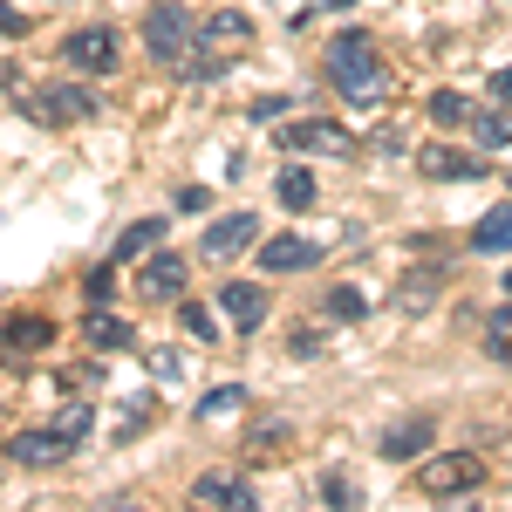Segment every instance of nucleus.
Wrapping results in <instances>:
<instances>
[{"label": "nucleus", "mask_w": 512, "mask_h": 512, "mask_svg": "<svg viewBox=\"0 0 512 512\" xmlns=\"http://www.w3.org/2000/svg\"><path fill=\"white\" fill-rule=\"evenodd\" d=\"M328 82L349 96L355 110H369V103L390 96V69H383V48H376L369 28H349V35L328 41Z\"/></svg>", "instance_id": "f257e3e1"}, {"label": "nucleus", "mask_w": 512, "mask_h": 512, "mask_svg": "<svg viewBox=\"0 0 512 512\" xmlns=\"http://www.w3.org/2000/svg\"><path fill=\"white\" fill-rule=\"evenodd\" d=\"M253 48V14H239V7H219V14H205L192 35V55H185V76L192 82H212L226 76V62Z\"/></svg>", "instance_id": "f03ea898"}, {"label": "nucleus", "mask_w": 512, "mask_h": 512, "mask_svg": "<svg viewBox=\"0 0 512 512\" xmlns=\"http://www.w3.org/2000/svg\"><path fill=\"white\" fill-rule=\"evenodd\" d=\"M21 117L48 123V130H69V123H96V96L82 82H41L21 96Z\"/></svg>", "instance_id": "7ed1b4c3"}, {"label": "nucleus", "mask_w": 512, "mask_h": 512, "mask_svg": "<svg viewBox=\"0 0 512 512\" xmlns=\"http://www.w3.org/2000/svg\"><path fill=\"white\" fill-rule=\"evenodd\" d=\"M192 35H198V21L178 7V0H158L151 14H144V48L158 55L164 69H185V55H192Z\"/></svg>", "instance_id": "20e7f679"}, {"label": "nucleus", "mask_w": 512, "mask_h": 512, "mask_svg": "<svg viewBox=\"0 0 512 512\" xmlns=\"http://www.w3.org/2000/svg\"><path fill=\"white\" fill-rule=\"evenodd\" d=\"M478 485H485V458H472V451H437V458H424V472H417V492L424 499H465Z\"/></svg>", "instance_id": "39448f33"}, {"label": "nucleus", "mask_w": 512, "mask_h": 512, "mask_svg": "<svg viewBox=\"0 0 512 512\" xmlns=\"http://www.w3.org/2000/svg\"><path fill=\"white\" fill-rule=\"evenodd\" d=\"M280 151H287V158H349L355 137H349V123L301 117V123H280Z\"/></svg>", "instance_id": "423d86ee"}, {"label": "nucleus", "mask_w": 512, "mask_h": 512, "mask_svg": "<svg viewBox=\"0 0 512 512\" xmlns=\"http://www.w3.org/2000/svg\"><path fill=\"white\" fill-rule=\"evenodd\" d=\"M62 62L76 69V76H110L123 62V41L110 28H76V35L62 41Z\"/></svg>", "instance_id": "0eeeda50"}, {"label": "nucleus", "mask_w": 512, "mask_h": 512, "mask_svg": "<svg viewBox=\"0 0 512 512\" xmlns=\"http://www.w3.org/2000/svg\"><path fill=\"white\" fill-rule=\"evenodd\" d=\"M417 171H424L431 185H472V178H485V158L465 151V144H424V151H417Z\"/></svg>", "instance_id": "6e6552de"}, {"label": "nucleus", "mask_w": 512, "mask_h": 512, "mask_svg": "<svg viewBox=\"0 0 512 512\" xmlns=\"http://www.w3.org/2000/svg\"><path fill=\"white\" fill-rule=\"evenodd\" d=\"M76 451V437H62L55 424L48 431H14L7 437V465H21V472H48V465H62Z\"/></svg>", "instance_id": "1a4fd4ad"}, {"label": "nucleus", "mask_w": 512, "mask_h": 512, "mask_svg": "<svg viewBox=\"0 0 512 512\" xmlns=\"http://www.w3.org/2000/svg\"><path fill=\"white\" fill-rule=\"evenodd\" d=\"M431 444H437V417H431V410H417V417H396L390 431L376 437V451H383L390 465H403V458H424Z\"/></svg>", "instance_id": "9d476101"}, {"label": "nucleus", "mask_w": 512, "mask_h": 512, "mask_svg": "<svg viewBox=\"0 0 512 512\" xmlns=\"http://www.w3.org/2000/svg\"><path fill=\"white\" fill-rule=\"evenodd\" d=\"M48 335H55V321H48V315H14L7 328H0V362H7V369L35 362V355L48 349Z\"/></svg>", "instance_id": "9b49d317"}, {"label": "nucleus", "mask_w": 512, "mask_h": 512, "mask_svg": "<svg viewBox=\"0 0 512 512\" xmlns=\"http://www.w3.org/2000/svg\"><path fill=\"white\" fill-rule=\"evenodd\" d=\"M192 506H219V512H246L253 506V478L246 472H226V465H219V472H198L192 478Z\"/></svg>", "instance_id": "f8f14e48"}, {"label": "nucleus", "mask_w": 512, "mask_h": 512, "mask_svg": "<svg viewBox=\"0 0 512 512\" xmlns=\"http://www.w3.org/2000/svg\"><path fill=\"white\" fill-rule=\"evenodd\" d=\"M219 315L233 321L239 335H253V328L267 321V287H260V280H226V287H219Z\"/></svg>", "instance_id": "ddd939ff"}, {"label": "nucleus", "mask_w": 512, "mask_h": 512, "mask_svg": "<svg viewBox=\"0 0 512 512\" xmlns=\"http://www.w3.org/2000/svg\"><path fill=\"white\" fill-rule=\"evenodd\" d=\"M260 239V219L253 212H233V219H212V233H205V253L212 260H233V253H246Z\"/></svg>", "instance_id": "4468645a"}, {"label": "nucleus", "mask_w": 512, "mask_h": 512, "mask_svg": "<svg viewBox=\"0 0 512 512\" xmlns=\"http://www.w3.org/2000/svg\"><path fill=\"white\" fill-rule=\"evenodd\" d=\"M137 287H144L151 301H178V287H185V253H144Z\"/></svg>", "instance_id": "2eb2a0df"}, {"label": "nucleus", "mask_w": 512, "mask_h": 512, "mask_svg": "<svg viewBox=\"0 0 512 512\" xmlns=\"http://www.w3.org/2000/svg\"><path fill=\"white\" fill-rule=\"evenodd\" d=\"M321 260V246L315 239H267V246H260V267H267V274H308V267H315Z\"/></svg>", "instance_id": "dca6fc26"}, {"label": "nucleus", "mask_w": 512, "mask_h": 512, "mask_svg": "<svg viewBox=\"0 0 512 512\" xmlns=\"http://www.w3.org/2000/svg\"><path fill=\"white\" fill-rule=\"evenodd\" d=\"M437 287H444L437 267H410L403 287H396V308H403V315H431V308H437Z\"/></svg>", "instance_id": "f3484780"}, {"label": "nucleus", "mask_w": 512, "mask_h": 512, "mask_svg": "<svg viewBox=\"0 0 512 512\" xmlns=\"http://www.w3.org/2000/svg\"><path fill=\"white\" fill-rule=\"evenodd\" d=\"M82 335L96 342L103 355H117V349H137V328L130 321H117L110 308H89V321H82Z\"/></svg>", "instance_id": "a211bd4d"}, {"label": "nucleus", "mask_w": 512, "mask_h": 512, "mask_svg": "<svg viewBox=\"0 0 512 512\" xmlns=\"http://www.w3.org/2000/svg\"><path fill=\"white\" fill-rule=\"evenodd\" d=\"M472 253H512V198L492 205V212L472 226Z\"/></svg>", "instance_id": "6ab92c4d"}, {"label": "nucleus", "mask_w": 512, "mask_h": 512, "mask_svg": "<svg viewBox=\"0 0 512 512\" xmlns=\"http://www.w3.org/2000/svg\"><path fill=\"white\" fill-rule=\"evenodd\" d=\"M274 192H280V205H287V212H308V205H315V178H308L301 164H287V171L274 178Z\"/></svg>", "instance_id": "aec40b11"}, {"label": "nucleus", "mask_w": 512, "mask_h": 512, "mask_svg": "<svg viewBox=\"0 0 512 512\" xmlns=\"http://www.w3.org/2000/svg\"><path fill=\"white\" fill-rule=\"evenodd\" d=\"M158 239H164V219H137V226L117 239V260H144V253H158Z\"/></svg>", "instance_id": "412c9836"}, {"label": "nucleus", "mask_w": 512, "mask_h": 512, "mask_svg": "<svg viewBox=\"0 0 512 512\" xmlns=\"http://www.w3.org/2000/svg\"><path fill=\"white\" fill-rule=\"evenodd\" d=\"M472 137H478V151H506V144H512L506 103H499V110H485V117H472Z\"/></svg>", "instance_id": "4be33fe9"}, {"label": "nucleus", "mask_w": 512, "mask_h": 512, "mask_svg": "<svg viewBox=\"0 0 512 512\" xmlns=\"http://www.w3.org/2000/svg\"><path fill=\"white\" fill-rule=\"evenodd\" d=\"M485 355H492V362H512V301L485 315Z\"/></svg>", "instance_id": "5701e85b"}, {"label": "nucleus", "mask_w": 512, "mask_h": 512, "mask_svg": "<svg viewBox=\"0 0 512 512\" xmlns=\"http://www.w3.org/2000/svg\"><path fill=\"white\" fill-rule=\"evenodd\" d=\"M233 410H246V383H219L198 396V417H233Z\"/></svg>", "instance_id": "b1692460"}, {"label": "nucleus", "mask_w": 512, "mask_h": 512, "mask_svg": "<svg viewBox=\"0 0 512 512\" xmlns=\"http://www.w3.org/2000/svg\"><path fill=\"white\" fill-rule=\"evenodd\" d=\"M55 431H62V437H76V444H82V437L96 431V410H89L82 396H76V403H62V410H55Z\"/></svg>", "instance_id": "393cba45"}, {"label": "nucleus", "mask_w": 512, "mask_h": 512, "mask_svg": "<svg viewBox=\"0 0 512 512\" xmlns=\"http://www.w3.org/2000/svg\"><path fill=\"white\" fill-rule=\"evenodd\" d=\"M431 117L444 123V130H458V123H472V103H465L458 89H437V96H431Z\"/></svg>", "instance_id": "a878e982"}, {"label": "nucleus", "mask_w": 512, "mask_h": 512, "mask_svg": "<svg viewBox=\"0 0 512 512\" xmlns=\"http://www.w3.org/2000/svg\"><path fill=\"white\" fill-rule=\"evenodd\" d=\"M321 499H328V506H362V485H355L349 472H321Z\"/></svg>", "instance_id": "bb28decb"}, {"label": "nucleus", "mask_w": 512, "mask_h": 512, "mask_svg": "<svg viewBox=\"0 0 512 512\" xmlns=\"http://www.w3.org/2000/svg\"><path fill=\"white\" fill-rule=\"evenodd\" d=\"M178 328H185L192 342H219V321H212V308H198V301L178 308Z\"/></svg>", "instance_id": "cd10ccee"}, {"label": "nucleus", "mask_w": 512, "mask_h": 512, "mask_svg": "<svg viewBox=\"0 0 512 512\" xmlns=\"http://www.w3.org/2000/svg\"><path fill=\"white\" fill-rule=\"evenodd\" d=\"M328 315H335V321H362V315H369V301H362L355 287H335V294H328Z\"/></svg>", "instance_id": "c85d7f7f"}, {"label": "nucleus", "mask_w": 512, "mask_h": 512, "mask_svg": "<svg viewBox=\"0 0 512 512\" xmlns=\"http://www.w3.org/2000/svg\"><path fill=\"white\" fill-rule=\"evenodd\" d=\"M280 444H287V424H267V431H253L246 458H280Z\"/></svg>", "instance_id": "c756f323"}, {"label": "nucleus", "mask_w": 512, "mask_h": 512, "mask_svg": "<svg viewBox=\"0 0 512 512\" xmlns=\"http://www.w3.org/2000/svg\"><path fill=\"white\" fill-rule=\"evenodd\" d=\"M82 294H89V308H110V294H117V287H110V267H96V274H89V287H82Z\"/></svg>", "instance_id": "7c9ffc66"}, {"label": "nucleus", "mask_w": 512, "mask_h": 512, "mask_svg": "<svg viewBox=\"0 0 512 512\" xmlns=\"http://www.w3.org/2000/svg\"><path fill=\"white\" fill-rule=\"evenodd\" d=\"M0 35H7V41H21V35H28V14H14L7 0H0Z\"/></svg>", "instance_id": "2f4dec72"}, {"label": "nucleus", "mask_w": 512, "mask_h": 512, "mask_svg": "<svg viewBox=\"0 0 512 512\" xmlns=\"http://www.w3.org/2000/svg\"><path fill=\"white\" fill-rule=\"evenodd\" d=\"M287 349H294V355H301V362H308V355L321 349V335H315V328H294V335H287Z\"/></svg>", "instance_id": "473e14b6"}, {"label": "nucleus", "mask_w": 512, "mask_h": 512, "mask_svg": "<svg viewBox=\"0 0 512 512\" xmlns=\"http://www.w3.org/2000/svg\"><path fill=\"white\" fill-rule=\"evenodd\" d=\"M492 103H506V110H512V69H492Z\"/></svg>", "instance_id": "72a5a7b5"}, {"label": "nucleus", "mask_w": 512, "mask_h": 512, "mask_svg": "<svg viewBox=\"0 0 512 512\" xmlns=\"http://www.w3.org/2000/svg\"><path fill=\"white\" fill-rule=\"evenodd\" d=\"M280 110H287V96H260V103H253V123H267V117H280Z\"/></svg>", "instance_id": "f704fd0d"}, {"label": "nucleus", "mask_w": 512, "mask_h": 512, "mask_svg": "<svg viewBox=\"0 0 512 512\" xmlns=\"http://www.w3.org/2000/svg\"><path fill=\"white\" fill-rule=\"evenodd\" d=\"M151 369L158 376H178V349H151Z\"/></svg>", "instance_id": "c9c22d12"}, {"label": "nucleus", "mask_w": 512, "mask_h": 512, "mask_svg": "<svg viewBox=\"0 0 512 512\" xmlns=\"http://www.w3.org/2000/svg\"><path fill=\"white\" fill-rule=\"evenodd\" d=\"M315 7H335V14H355V0H315Z\"/></svg>", "instance_id": "e433bc0d"}, {"label": "nucleus", "mask_w": 512, "mask_h": 512, "mask_svg": "<svg viewBox=\"0 0 512 512\" xmlns=\"http://www.w3.org/2000/svg\"><path fill=\"white\" fill-rule=\"evenodd\" d=\"M506 301H512V274H506Z\"/></svg>", "instance_id": "4c0bfd02"}]
</instances>
